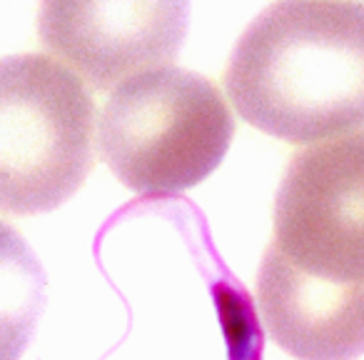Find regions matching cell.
<instances>
[{
    "instance_id": "cell-1",
    "label": "cell",
    "mask_w": 364,
    "mask_h": 360,
    "mask_svg": "<svg viewBox=\"0 0 364 360\" xmlns=\"http://www.w3.org/2000/svg\"><path fill=\"white\" fill-rule=\"evenodd\" d=\"M225 88L242 120L279 140L364 128V3H272L235 46Z\"/></svg>"
},
{
    "instance_id": "cell-2",
    "label": "cell",
    "mask_w": 364,
    "mask_h": 360,
    "mask_svg": "<svg viewBox=\"0 0 364 360\" xmlns=\"http://www.w3.org/2000/svg\"><path fill=\"white\" fill-rule=\"evenodd\" d=\"M235 135L223 93L198 73L155 68L122 81L97 120L100 155L140 195L193 188L223 163Z\"/></svg>"
},
{
    "instance_id": "cell-3",
    "label": "cell",
    "mask_w": 364,
    "mask_h": 360,
    "mask_svg": "<svg viewBox=\"0 0 364 360\" xmlns=\"http://www.w3.org/2000/svg\"><path fill=\"white\" fill-rule=\"evenodd\" d=\"M95 103L85 83L41 53L0 61V210L63 205L92 170Z\"/></svg>"
},
{
    "instance_id": "cell-4",
    "label": "cell",
    "mask_w": 364,
    "mask_h": 360,
    "mask_svg": "<svg viewBox=\"0 0 364 360\" xmlns=\"http://www.w3.org/2000/svg\"><path fill=\"white\" fill-rule=\"evenodd\" d=\"M267 250L307 280L364 288V130L292 155Z\"/></svg>"
},
{
    "instance_id": "cell-5",
    "label": "cell",
    "mask_w": 364,
    "mask_h": 360,
    "mask_svg": "<svg viewBox=\"0 0 364 360\" xmlns=\"http://www.w3.org/2000/svg\"><path fill=\"white\" fill-rule=\"evenodd\" d=\"M188 13V0H41L38 38L58 61L105 91L175 61Z\"/></svg>"
},
{
    "instance_id": "cell-6",
    "label": "cell",
    "mask_w": 364,
    "mask_h": 360,
    "mask_svg": "<svg viewBox=\"0 0 364 360\" xmlns=\"http://www.w3.org/2000/svg\"><path fill=\"white\" fill-rule=\"evenodd\" d=\"M257 303L269 338L297 360H354L364 353V288L307 280L267 250Z\"/></svg>"
},
{
    "instance_id": "cell-7",
    "label": "cell",
    "mask_w": 364,
    "mask_h": 360,
    "mask_svg": "<svg viewBox=\"0 0 364 360\" xmlns=\"http://www.w3.org/2000/svg\"><path fill=\"white\" fill-rule=\"evenodd\" d=\"M46 305V270L13 225L0 220V360H18Z\"/></svg>"
}]
</instances>
